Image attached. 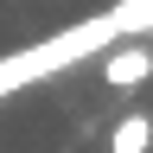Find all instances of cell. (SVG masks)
<instances>
[{
	"mask_svg": "<svg viewBox=\"0 0 153 153\" xmlns=\"http://www.w3.org/2000/svg\"><path fill=\"white\" fill-rule=\"evenodd\" d=\"M147 76H153V45H121V51L102 57V83L108 89H134Z\"/></svg>",
	"mask_w": 153,
	"mask_h": 153,
	"instance_id": "6da1fadb",
	"label": "cell"
},
{
	"mask_svg": "<svg viewBox=\"0 0 153 153\" xmlns=\"http://www.w3.org/2000/svg\"><path fill=\"white\" fill-rule=\"evenodd\" d=\"M153 147V115H121V121H115V134H108V153H147Z\"/></svg>",
	"mask_w": 153,
	"mask_h": 153,
	"instance_id": "7a4b0ae2",
	"label": "cell"
}]
</instances>
